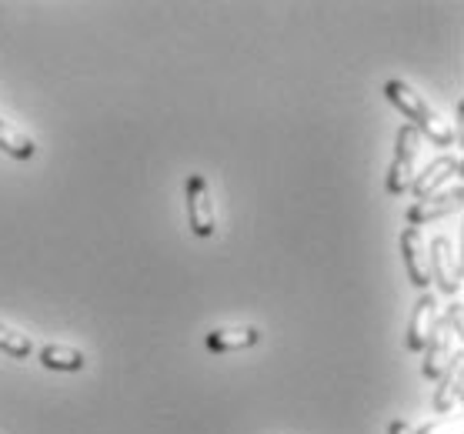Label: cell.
I'll use <instances>...</instances> for the list:
<instances>
[{"label": "cell", "instance_id": "1", "mask_svg": "<svg viewBox=\"0 0 464 434\" xmlns=\"http://www.w3.org/2000/svg\"><path fill=\"white\" fill-rule=\"evenodd\" d=\"M384 97L411 121V128L418 130V134H428V140H434L438 148H451L454 144V130L448 128V121H441V117L434 114L431 107H428V101H424L411 84L388 81V84H384Z\"/></svg>", "mask_w": 464, "mask_h": 434}, {"label": "cell", "instance_id": "2", "mask_svg": "<svg viewBox=\"0 0 464 434\" xmlns=\"http://www.w3.org/2000/svg\"><path fill=\"white\" fill-rule=\"evenodd\" d=\"M461 301L454 297V304L448 307V314H444L441 324H434L431 338L424 344V378L434 381V378H441L444 371L451 368L454 361H461Z\"/></svg>", "mask_w": 464, "mask_h": 434}, {"label": "cell", "instance_id": "3", "mask_svg": "<svg viewBox=\"0 0 464 434\" xmlns=\"http://www.w3.org/2000/svg\"><path fill=\"white\" fill-rule=\"evenodd\" d=\"M418 148H421V134L411 124H401L398 138H394V160H391V170H388V194H394V198L411 188Z\"/></svg>", "mask_w": 464, "mask_h": 434}, {"label": "cell", "instance_id": "4", "mask_svg": "<svg viewBox=\"0 0 464 434\" xmlns=\"http://www.w3.org/2000/svg\"><path fill=\"white\" fill-rule=\"evenodd\" d=\"M184 201H188V227L198 237H211L218 217H214V198L204 174H190L188 178V184H184Z\"/></svg>", "mask_w": 464, "mask_h": 434}, {"label": "cell", "instance_id": "5", "mask_svg": "<svg viewBox=\"0 0 464 434\" xmlns=\"http://www.w3.org/2000/svg\"><path fill=\"white\" fill-rule=\"evenodd\" d=\"M428 251H431L428 255V271L434 275L438 287L444 294L458 297V291H461V257L454 251L451 237H434Z\"/></svg>", "mask_w": 464, "mask_h": 434}, {"label": "cell", "instance_id": "6", "mask_svg": "<svg viewBox=\"0 0 464 434\" xmlns=\"http://www.w3.org/2000/svg\"><path fill=\"white\" fill-rule=\"evenodd\" d=\"M461 198H464V184H461V178H458L448 191L431 194V198H424V201H414L411 207H408V224L418 227V224L438 221L444 214L458 211V207H461Z\"/></svg>", "mask_w": 464, "mask_h": 434}, {"label": "cell", "instance_id": "7", "mask_svg": "<svg viewBox=\"0 0 464 434\" xmlns=\"http://www.w3.org/2000/svg\"><path fill=\"white\" fill-rule=\"evenodd\" d=\"M401 257H404V267H408L411 285L428 291V285H431V271H428V244H424L418 227H404L401 231Z\"/></svg>", "mask_w": 464, "mask_h": 434}, {"label": "cell", "instance_id": "8", "mask_svg": "<svg viewBox=\"0 0 464 434\" xmlns=\"http://www.w3.org/2000/svg\"><path fill=\"white\" fill-rule=\"evenodd\" d=\"M461 168H464V164H461V158H458V154H454V158H438V160H431V164H428V168H424L421 174H418V178L411 180L414 198H418V201H424V198H431V194L438 191V188H441V184H444L448 178L458 180Z\"/></svg>", "mask_w": 464, "mask_h": 434}, {"label": "cell", "instance_id": "9", "mask_svg": "<svg viewBox=\"0 0 464 434\" xmlns=\"http://www.w3.org/2000/svg\"><path fill=\"white\" fill-rule=\"evenodd\" d=\"M434 324H438V304H434V297L424 291V294L418 297V304H414L411 324H408V351H424Z\"/></svg>", "mask_w": 464, "mask_h": 434}, {"label": "cell", "instance_id": "10", "mask_svg": "<svg viewBox=\"0 0 464 434\" xmlns=\"http://www.w3.org/2000/svg\"><path fill=\"white\" fill-rule=\"evenodd\" d=\"M461 394H464V368L461 361H454L451 368L441 374V388L434 391V411L438 414L454 411L461 404Z\"/></svg>", "mask_w": 464, "mask_h": 434}, {"label": "cell", "instance_id": "11", "mask_svg": "<svg viewBox=\"0 0 464 434\" xmlns=\"http://www.w3.org/2000/svg\"><path fill=\"white\" fill-rule=\"evenodd\" d=\"M261 341L257 328H218L208 334V348L211 351H244L254 348Z\"/></svg>", "mask_w": 464, "mask_h": 434}, {"label": "cell", "instance_id": "12", "mask_svg": "<svg viewBox=\"0 0 464 434\" xmlns=\"http://www.w3.org/2000/svg\"><path fill=\"white\" fill-rule=\"evenodd\" d=\"M41 364L51 371H84V354L67 344H44L41 348Z\"/></svg>", "mask_w": 464, "mask_h": 434}, {"label": "cell", "instance_id": "13", "mask_svg": "<svg viewBox=\"0 0 464 434\" xmlns=\"http://www.w3.org/2000/svg\"><path fill=\"white\" fill-rule=\"evenodd\" d=\"M0 150H4V154H11V158H17V160H31L37 148H34V140L24 138L17 128H11L7 121H0Z\"/></svg>", "mask_w": 464, "mask_h": 434}, {"label": "cell", "instance_id": "14", "mask_svg": "<svg viewBox=\"0 0 464 434\" xmlns=\"http://www.w3.org/2000/svg\"><path fill=\"white\" fill-rule=\"evenodd\" d=\"M0 351H7V354H14V358H27V354L34 351V344L27 334L7 328V324H0Z\"/></svg>", "mask_w": 464, "mask_h": 434}, {"label": "cell", "instance_id": "15", "mask_svg": "<svg viewBox=\"0 0 464 434\" xmlns=\"http://www.w3.org/2000/svg\"><path fill=\"white\" fill-rule=\"evenodd\" d=\"M414 434H461V428H458V424L431 421V424H424L421 431H414Z\"/></svg>", "mask_w": 464, "mask_h": 434}, {"label": "cell", "instance_id": "16", "mask_svg": "<svg viewBox=\"0 0 464 434\" xmlns=\"http://www.w3.org/2000/svg\"><path fill=\"white\" fill-rule=\"evenodd\" d=\"M388 434H414V431H411V424L398 418V421H391V424H388Z\"/></svg>", "mask_w": 464, "mask_h": 434}]
</instances>
